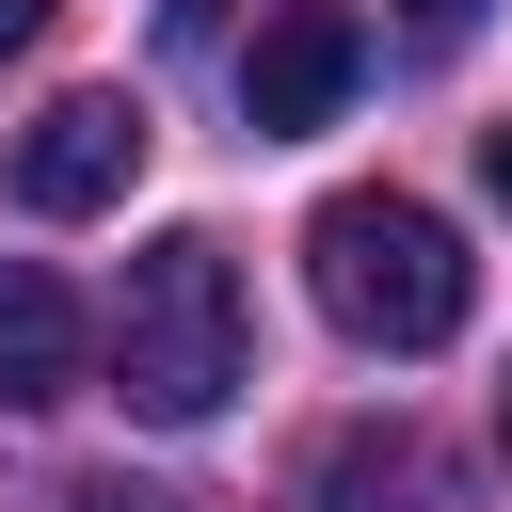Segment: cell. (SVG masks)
I'll return each instance as SVG.
<instances>
[{
    "label": "cell",
    "mask_w": 512,
    "mask_h": 512,
    "mask_svg": "<svg viewBox=\"0 0 512 512\" xmlns=\"http://www.w3.org/2000/svg\"><path fill=\"white\" fill-rule=\"evenodd\" d=\"M240 368H256V320H240V272H224V240H144L128 256V304H112V400L144 416V432H208L224 400H240Z\"/></svg>",
    "instance_id": "1"
},
{
    "label": "cell",
    "mask_w": 512,
    "mask_h": 512,
    "mask_svg": "<svg viewBox=\"0 0 512 512\" xmlns=\"http://www.w3.org/2000/svg\"><path fill=\"white\" fill-rule=\"evenodd\" d=\"M304 288H320V320L368 336V352H448L464 304H480V256H464L416 192H320V224H304Z\"/></svg>",
    "instance_id": "2"
},
{
    "label": "cell",
    "mask_w": 512,
    "mask_h": 512,
    "mask_svg": "<svg viewBox=\"0 0 512 512\" xmlns=\"http://www.w3.org/2000/svg\"><path fill=\"white\" fill-rule=\"evenodd\" d=\"M352 80H368V16L352 0H272L256 48H240V128L256 144H304V128H336Z\"/></svg>",
    "instance_id": "3"
},
{
    "label": "cell",
    "mask_w": 512,
    "mask_h": 512,
    "mask_svg": "<svg viewBox=\"0 0 512 512\" xmlns=\"http://www.w3.org/2000/svg\"><path fill=\"white\" fill-rule=\"evenodd\" d=\"M128 176H144V96H128V80H80V96H48V112L16 128V208H32V224L112 208Z\"/></svg>",
    "instance_id": "4"
},
{
    "label": "cell",
    "mask_w": 512,
    "mask_h": 512,
    "mask_svg": "<svg viewBox=\"0 0 512 512\" xmlns=\"http://www.w3.org/2000/svg\"><path fill=\"white\" fill-rule=\"evenodd\" d=\"M80 384H96L80 288H64L48 256H0V416H48V400H80Z\"/></svg>",
    "instance_id": "5"
},
{
    "label": "cell",
    "mask_w": 512,
    "mask_h": 512,
    "mask_svg": "<svg viewBox=\"0 0 512 512\" xmlns=\"http://www.w3.org/2000/svg\"><path fill=\"white\" fill-rule=\"evenodd\" d=\"M304 512H416V448L400 432H336L320 480H304Z\"/></svg>",
    "instance_id": "6"
},
{
    "label": "cell",
    "mask_w": 512,
    "mask_h": 512,
    "mask_svg": "<svg viewBox=\"0 0 512 512\" xmlns=\"http://www.w3.org/2000/svg\"><path fill=\"white\" fill-rule=\"evenodd\" d=\"M400 32H416V48H464V32H480V0H400Z\"/></svg>",
    "instance_id": "7"
},
{
    "label": "cell",
    "mask_w": 512,
    "mask_h": 512,
    "mask_svg": "<svg viewBox=\"0 0 512 512\" xmlns=\"http://www.w3.org/2000/svg\"><path fill=\"white\" fill-rule=\"evenodd\" d=\"M160 32H176V48H208V32H224V0H160Z\"/></svg>",
    "instance_id": "8"
},
{
    "label": "cell",
    "mask_w": 512,
    "mask_h": 512,
    "mask_svg": "<svg viewBox=\"0 0 512 512\" xmlns=\"http://www.w3.org/2000/svg\"><path fill=\"white\" fill-rule=\"evenodd\" d=\"M480 192H496V208H512V128H480Z\"/></svg>",
    "instance_id": "9"
},
{
    "label": "cell",
    "mask_w": 512,
    "mask_h": 512,
    "mask_svg": "<svg viewBox=\"0 0 512 512\" xmlns=\"http://www.w3.org/2000/svg\"><path fill=\"white\" fill-rule=\"evenodd\" d=\"M64 512H160V496H128V480H80V496H64Z\"/></svg>",
    "instance_id": "10"
},
{
    "label": "cell",
    "mask_w": 512,
    "mask_h": 512,
    "mask_svg": "<svg viewBox=\"0 0 512 512\" xmlns=\"http://www.w3.org/2000/svg\"><path fill=\"white\" fill-rule=\"evenodd\" d=\"M48 16H64V0H0V48H32V32H48Z\"/></svg>",
    "instance_id": "11"
}]
</instances>
